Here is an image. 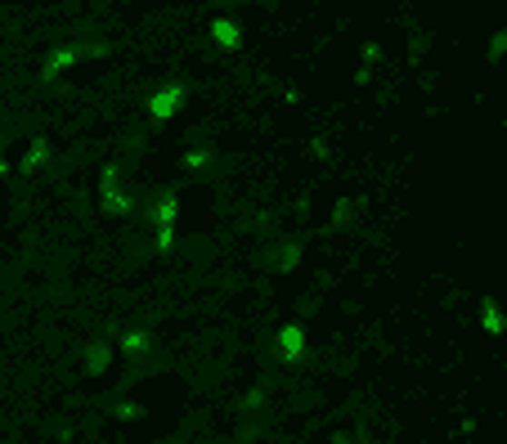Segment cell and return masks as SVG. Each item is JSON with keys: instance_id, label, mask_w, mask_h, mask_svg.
<instances>
[{"instance_id": "1", "label": "cell", "mask_w": 507, "mask_h": 444, "mask_svg": "<svg viewBox=\"0 0 507 444\" xmlns=\"http://www.w3.org/2000/svg\"><path fill=\"white\" fill-rule=\"evenodd\" d=\"M171 108H180V90H175V85L162 90V94L153 99V117H171Z\"/></svg>"}, {"instance_id": "2", "label": "cell", "mask_w": 507, "mask_h": 444, "mask_svg": "<svg viewBox=\"0 0 507 444\" xmlns=\"http://www.w3.org/2000/svg\"><path fill=\"white\" fill-rule=\"evenodd\" d=\"M216 36H220V45H234V27L229 23H216Z\"/></svg>"}, {"instance_id": "3", "label": "cell", "mask_w": 507, "mask_h": 444, "mask_svg": "<svg viewBox=\"0 0 507 444\" xmlns=\"http://www.w3.org/2000/svg\"><path fill=\"white\" fill-rule=\"evenodd\" d=\"M126 350H144V332H131L126 337Z\"/></svg>"}]
</instances>
